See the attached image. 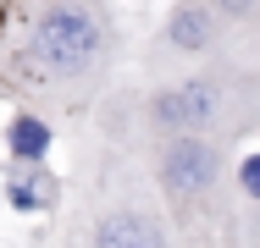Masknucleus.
I'll return each instance as SVG.
<instances>
[{
	"label": "nucleus",
	"instance_id": "nucleus-8",
	"mask_svg": "<svg viewBox=\"0 0 260 248\" xmlns=\"http://www.w3.org/2000/svg\"><path fill=\"white\" fill-rule=\"evenodd\" d=\"M221 11V22L238 33V45L260 55V0H210Z\"/></svg>",
	"mask_w": 260,
	"mask_h": 248
},
{
	"label": "nucleus",
	"instance_id": "nucleus-5",
	"mask_svg": "<svg viewBox=\"0 0 260 248\" xmlns=\"http://www.w3.org/2000/svg\"><path fill=\"white\" fill-rule=\"evenodd\" d=\"M227 55H255L238 45V33L221 22V11L210 0H172L160 11L155 33L139 50V77H172V72H194Z\"/></svg>",
	"mask_w": 260,
	"mask_h": 248
},
{
	"label": "nucleus",
	"instance_id": "nucleus-3",
	"mask_svg": "<svg viewBox=\"0 0 260 248\" xmlns=\"http://www.w3.org/2000/svg\"><path fill=\"white\" fill-rule=\"evenodd\" d=\"M67 248H183L150 171L122 149L72 133V177L61 198Z\"/></svg>",
	"mask_w": 260,
	"mask_h": 248
},
{
	"label": "nucleus",
	"instance_id": "nucleus-4",
	"mask_svg": "<svg viewBox=\"0 0 260 248\" xmlns=\"http://www.w3.org/2000/svg\"><path fill=\"white\" fill-rule=\"evenodd\" d=\"M238 144L221 138H172L139 154L183 248H260V210L233 188Z\"/></svg>",
	"mask_w": 260,
	"mask_h": 248
},
{
	"label": "nucleus",
	"instance_id": "nucleus-1",
	"mask_svg": "<svg viewBox=\"0 0 260 248\" xmlns=\"http://www.w3.org/2000/svg\"><path fill=\"white\" fill-rule=\"evenodd\" d=\"M127 77L116 0H0V94L11 110L83 121Z\"/></svg>",
	"mask_w": 260,
	"mask_h": 248
},
{
	"label": "nucleus",
	"instance_id": "nucleus-7",
	"mask_svg": "<svg viewBox=\"0 0 260 248\" xmlns=\"http://www.w3.org/2000/svg\"><path fill=\"white\" fill-rule=\"evenodd\" d=\"M0 144H6L11 166H45L55 154V144H61V133H55L50 116H39V110H11L6 127H0Z\"/></svg>",
	"mask_w": 260,
	"mask_h": 248
},
{
	"label": "nucleus",
	"instance_id": "nucleus-2",
	"mask_svg": "<svg viewBox=\"0 0 260 248\" xmlns=\"http://www.w3.org/2000/svg\"><path fill=\"white\" fill-rule=\"evenodd\" d=\"M78 127L133 160L172 138L244 144L260 133V55H227L172 77H122Z\"/></svg>",
	"mask_w": 260,
	"mask_h": 248
},
{
	"label": "nucleus",
	"instance_id": "nucleus-6",
	"mask_svg": "<svg viewBox=\"0 0 260 248\" xmlns=\"http://www.w3.org/2000/svg\"><path fill=\"white\" fill-rule=\"evenodd\" d=\"M0 198H6V210H17V215H61L67 177H55L50 166H11V160H6Z\"/></svg>",
	"mask_w": 260,
	"mask_h": 248
},
{
	"label": "nucleus",
	"instance_id": "nucleus-9",
	"mask_svg": "<svg viewBox=\"0 0 260 248\" xmlns=\"http://www.w3.org/2000/svg\"><path fill=\"white\" fill-rule=\"evenodd\" d=\"M233 188H238V198L249 210H260V149H249V154L233 160Z\"/></svg>",
	"mask_w": 260,
	"mask_h": 248
}]
</instances>
